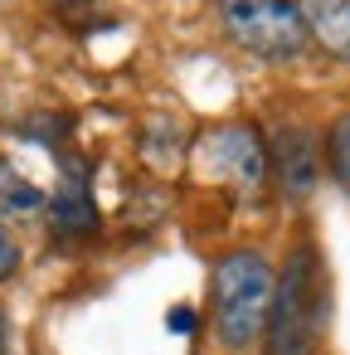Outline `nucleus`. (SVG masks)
<instances>
[{
	"mask_svg": "<svg viewBox=\"0 0 350 355\" xmlns=\"http://www.w3.org/2000/svg\"><path fill=\"white\" fill-rule=\"evenodd\" d=\"M331 321V277L316 243H297L282 277H272L268 316H263V355H316L321 331Z\"/></svg>",
	"mask_w": 350,
	"mask_h": 355,
	"instance_id": "f257e3e1",
	"label": "nucleus"
},
{
	"mask_svg": "<svg viewBox=\"0 0 350 355\" xmlns=\"http://www.w3.org/2000/svg\"><path fill=\"white\" fill-rule=\"evenodd\" d=\"M209 297H214V331L224 350H248L263 336L268 297H272V268L258 248H229L214 258L209 272Z\"/></svg>",
	"mask_w": 350,
	"mask_h": 355,
	"instance_id": "f03ea898",
	"label": "nucleus"
},
{
	"mask_svg": "<svg viewBox=\"0 0 350 355\" xmlns=\"http://www.w3.org/2000/svg\"><path fill=\"white\" fill-rule=\"evenodd\" d=\"M219 25L243 54L268 64H287L306 49V30L292 0H219Z\"/></svg>",
	"mask_w": 350,
	"mask_h": 355,
	"instance_id": "7ed1b4c3",
	"label": "nucleus"
},
{
	"mask_svg": "<svg viewBox=\"0 0 350 355\" xmlns=\"http://www.w3.org/2000/svg\"><path fill=\"white\" fill-rule=\"evenodd\" d=\"M200 175L238 185V190H258L268 180V151H263V132L253 122H224L214 132L200 137L195 146Z\"/></svg>",
	"mask_w": 350,
	"mask_h": 355,
	"instance_id": "20e7f679",
	"label": "nucleus"
},
{
	"mask_svg": "<svg viewBox=\"0 0 350 355\" xmlns=\"http://www.w3.org/2000/svg\"><path fill=\"white\" fill-rule=\"evenodd\" d=\"M263 151H268V175H272L282 200L301 205V200L316 195V185H321V146H316V137L306 127L282 122L272 137H263Z\"/></svg>",
	"mask_w": 350,
	"mask_h": 355,
	"instance_id": "39448f33",
	"label": "nucleus"
},
{
	"mask_svg": "<svg viewBox=\"0 0 350 355\" xmlns=\"http://www.w3.org/2000/svg\"><path fill=\"white\" fill-rule=\"evenodd\" d=\"M306 40H316L331 59H350V0H292Z\"/></svg>",
	"mask_w": 350,
	"mask_h": 355,
	"instance_id": "423d86ee",
	"label": "nucleus"
},
{
	"mask_svg": "<svg viewBox=\"0 0 350 355\" xmlns=\"http://www.w3.org/2000/svg\"><path fill=\"white\" fill-rule=\"evenodd\" d=\"M44 209H49V219H54V229H59L64 239H88V234H98V205H93V190L83 185L78 171H69V180L54 190V200H44Z\"/></svg>",
	"mask_w": 350,
	"mask_h": 355,
	"instance_id": "0eeeda50",
	"label": "nucleus"
},
{
	"mask_svg": "<svg viewBox=\"0 0 350 355\" xmlns=\"http://www.w3.org/2000/svg\"><path fill=\"white\" fill-rule=\"evenodd\" d=\"M44 214V190L15 171V161L0 156V224H30Z\"/></svg>",
	"mask_w": 350,
	"mask_h": 355,
	"instance_id": "6e6552de",
	"label": "nucleus"
},
{
	"mask_svg": "<svg viewBox=\"0 0 350 355\" xmlns=\"http://www.w3.org/2000/svg\"><path fill=\"white\" fill-rule=\"evenodd\" d=\"M326 166H331L335 185L350 195V112H340V117L326 127Z\"/></svg>",
	"mask_w": 350,
	"mask_h": 355,
	"instance_id": "1a4fd4ad",
	"label": "nucleus"
},
{
	"mask_svg": "<svg viewBox=\"0 0 350 355\" xmlns=\"http://www.w3.org/2000/svg\"><path fill=\"white\" fill-rule=\"evenodd\" d=\"M15 272H20V243L0 229V282H10Z\"/></svg>",
	"mask_w": 350,
	"mask_h": 355,
	"instance_id": "9d476101",
	"label": "nucleus"
},
{
	"mask_svg": "<svg viewBox=\"0 0 350 355\" xmlns=\"http://www.w3.org/2000/svg\"><path fill=\"white\" fill-rule=\"evenodd\" d=\"M166 326H170V331H190V326H195V316H190L185 306H175V311L166 316Z\"/></svg>",
	"mask_w": 350,
	"mask_h": 355,
	"instance_id": "9b49d317",
	"label": "nucleus"
}]
</instances>
